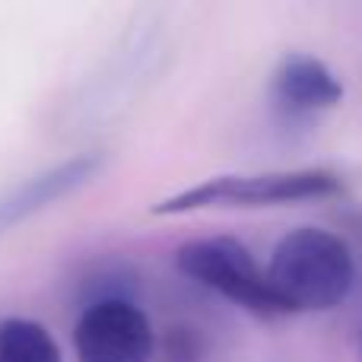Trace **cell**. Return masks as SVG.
Instances as JSON below:
<instances>
[{
	"instance_id": "obj_1",
	"label": "cell",
	"mask_w": 362,
	"mask_h": 362,
	"mask_svg": "<svg viewBox=\"0 0 362 362\" xmlns=\"http://www.w3.org/2000/svg\"><path fill=\"white\" fill-rule=\"evenodd\" d=\"M267 280L289 315L331 312L350 296L356 283V261L340 235L302 226L276 242Z\"/></svg>"
},
{
	"instance_id": "obj_2",
	"label": "cell",
	"mask_w": 362,
	"mask_h": 362,
	"mask_svg": "<svg viewBox=\"0 0 362 362\" xmlns=\"http://www.w3.org/2000/svg\"><path fill=\"white\" fill-rule=\"evenodd\" d=\"M340 191H344V181L327 169L216 175L153 204V213L156 216H178V213L210 210V206H280L315 197H331V194Z\"/></svg>"
},
{
	"instance_id": "obj_3",
	"label": "cell",
	"mask_w": 362,
	"mask_h": 362,
	"mask_svg": "<svg viewBox=\"0 0 362 362\" xmlns=\"http://www.w3.org/2000/svg\"><path fill=\"white\" fill-rule=\"evenodd\" d=\"M175 264L187 280L213 289L216 296L242 305L261 318L289 315L267 280V270L255 261L248 248L232 235L191 238L175 251Z\"/></svg>"
},
{
	"instance_id": "obj_4",
	"label": "cell",
	"mask_w": 362,
	"mask_h": 362,
	"mask_svg": "<svg viewBox=\"0 0 362 362\" xmlns=\"http://www.w3.org/2000/svg\"><path fill=\"white\" fill-rule=\"evenodd\" d=\"M76 362H153L156 331L134 299H99L74 327Z\"/></svg>"
},
{
	"instance_id": "obj_5",
	"label": "cell",
	"mask_w": 362,
	"mask_h": 362,
	"mask_svg": "<svg viewBox=\"0 0 362 362\" xmlns=\"http://www.w3.org/2000/svg\"><path fill=\"white\" fill-rule=\"evenodd\" d=\"M99 169H102V159L86 153V156H74V159H67V163L54 165V169L42 172V175L29 178L25 185H19L16 191L0 200V229H10V226L29 219L32 213L51 206L54 200L67 197L70 191L83 187L86 181H93Z\"/></svg>"
},
{
	"instance_id": "obj_6",
	"label": "cell",
	"mask_w": 362,
	"mask_h": 362,
	"mask_svg": "<svg viewBox=\"0 0 362 362\" xmlns=\"http://www.w3.org/2000/svg\"><path fill=\"white\" fill-rule=\"evenodd\" d=\"M274 99L286 112L308 115L334 108L344 99V83L325 61L312 54H286L274 74Z\"/></svg>"
},
{
	"instance_id": "obj_7",
	"label": "cell",
	"mask_w": 362,
	"mask_h": 362,
	"mask_svg": "<svg viewBox=\"0 0 362 362\" xmlns=\"http://www.w3.org/2000/svg\"><path fill=\"white\" fill-rule=\"evenodd\" d=\"M0 362H64L54 334L32 318L0 321Z\"/></svg>"
}]
</instances>
